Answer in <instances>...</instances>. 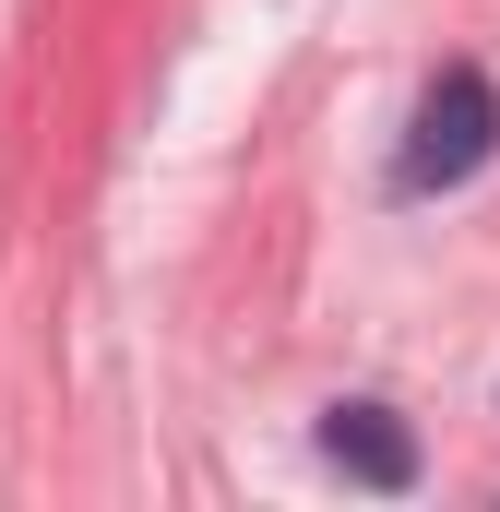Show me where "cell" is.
<instances>
[{
  "mask_svg": "<svg viewBox=\"0 0 500 512\" xmlns=\"http://www.w3.org/2000/svg\"><path fill=\"white\" fill-rule=\"evenodd\" d=\"M322 465H346L358 489H417V441L393 405H334L322 417Z\"/></svg>",
  "mask_w": 500,
  "mask_h": 512,
  "instance_id": "obj_2",
  "label": "cell"
},
{
  "mask_svg": "<svg viewBox=\"0 0 500 512\" xmlns=\"http://www.w3.org/2000/svg\"><path fill=\"white\" fill-rule=\"evenodd\" d=\"M500 155V84L477 60H453L429 96H417V131H405V155H393V191H453V179H477Z\"/></svg>",
  "mask_w": 500,
  "mask_h": 512,
  "instance_id": "obj_1",
  "label": "cell"
}]
</instances>
